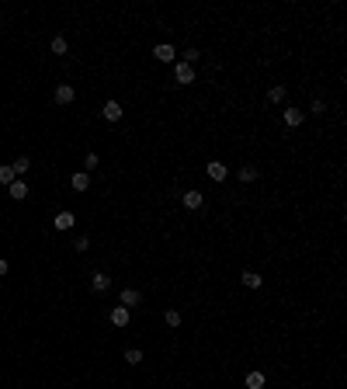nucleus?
<instances>
[{"mask_svg": "<svg viewBox=\"0 0 347 389\" xmlns=\"http://www.w3.org/2000/svg\"><path fill=\"white\" fill-rule=\"evenodd\" d=\"M205 174H208V181H226L229 167H226V163H219V160H212V163H205Z\"/></svg>", "mask_w": 347, "mask_h": 389, "instance_id": "f257e3e1", "label": "nucleus"}, {"mask_svg": "<svg viewBox=\"0 0 347 389\" xmlns=\"http://www.w3.org/2000/svg\"><path fill=\"white\" fill-rule=\"evenodd\" d=\"M7 195H10L14 202H24V198H28V184L17 177V181H10V184H7Z\"/></svg>", "mask_w": 347, "mask_h": 389, "instance_id": "f03ea898", "label": "nucleus"}, {"mask_svg": "<svg viewBox=\"0 0 347 389\" xmlns=\"http://www.w3.org/2000/svg\"><path fill=\"white\" fill-rule=\"evenodd\" d=\"M174 77H177V83H195V70H191L188 63H177V66H174Z\"/></svg>", "mask_w": 347, "mask_h": 389, "instance_id": "7ed1b4c3", "label": "nucleus"}, {"mask_svg": "<svg viewBox=\"0 0 347 389\" xmlns=\"http://www.w3.org/2000/svg\"><path fill=\"white\" fill-rule=\"evenodd\" d=\"M73 223H76V216H73V212H59V216L52 219V226H56L59 233H66V230H73Z\"/></svg>", "mask_w": 347, "mask_h": 389, "instance_id": "20e7f679", "label": "nucleus"}, {"mask_svg": "<svg viewBox=\"0 0 347 389\" xmlns=\"http://www.w3.org/2000/svg\"><path fill=\"white\" fill-rule=\"evenodd\" d=\"M101 115H104V122H118V118H122V104H118V101H108Z\"/></svg>", "mask_w": 347, "mask_h": 389, "instance_id": "39448f33", "label": "nucleus"}, {"mask_svg": "<svg viewBox=\"0 0 347 389\" xmlns=\"http://www.w3.org/2000/svg\"><path fill=\"white\" fill-rule=\"evenodd\" d=\"M69 184H73V191H87V188H90V174H87V170H80V174H73V177H69Z\"/></svg>", "mask_w": 347, "mask_h": 389, "instance_id": "423d86ee", "label": "nucleus"}, {"mask_svg": "<svg viewBox=\"0 0 347 389\" xmlns=\"http://www.w3.org/2000/svg\"><path fill=\"white\" fill-rule=\"evenodd\" d=\"M181 205H184V209H202V191H184V195H181Z\"/></svg>", "mask_w": 347, "mask_h": 389, "instance_id": "0eeeda50", "label": "nucleus"}, {"mask_svg": "<svg viewBox=\"0 0 347 389\" xmlns=\"http://www.w3.org/2000/svg\"><path fill=\"white\" fill-rule=\"evenodd\" d=\"M129 316H132L129 306H115V310H111V323H115V327H125V323H129Z\"/></svg>", "mask_w": 347, "mask_h": 389, "instance_id": "6e6552de", "label": "nucleus"}, {"mask_svg": "<svg viewBox=\"0 0 347 389\" xmlns=\"http://www.w3.org/2000/svg\"><path fill=\"white\" fill-rule=\"evenodd\" d=\"M73 97H76V90H73L69 83H59V87H56V101H59V104H69Z\"/></svg>", "mask_w": 347, "mask_h": 389, "instance_id": "1a4fd4ad", "label": "nucleus"}, {"mask_svg": "<svg viewBox=\"0 0 347 389\" xmlns=\"http://www.w3.org/2000/svg\"><path fill=\"white\" fill-rule=\"evenodd\" d=\"M90 285H94V292H108V289H111V278H108L104 271H97V275L90 278Z\"/></svg>", "mask_w": 347, "mask_h": 389, "instance_id": "9d476101", "label": "nucleus"}, {"mask_svg": "<svg viewBox=\"0 0 347 389\" xmlns=\"http://www.w3.org/2000/svg\"><path fill=\"white\" fill-rule=\"evenodd\" d=\"M153 56H156L160 63H170V59H174V45H167V42H163V45H156V49H153Z\"/></svg>", "mask_w": 347, "mask_h": 389, "instance_id": "9b49d317", "label": "nucleus"}, {"mask_svg": "<svg viewBox=\"0 0 347 389\" xmlns=\"http://www.w3.org/2000/svg\"><path fill=\"white\" fill-rule=\"evenodd\" d=\"M302 118H306V111H299V108H288V111H285V125H292V129L302 125Z\"/></svg>", "mask_w": 347, "mask_h": 389, "instance_id": "f8f14e48", "label": "nucleus"}, {"mask_svg": "<svg viewBox=\"0 0 347 389\" xmlns=\"http://www.w3.org/2000/svg\"><path fill=\"white\" fill-rule=\"evenodd\" d=\"M139 299H142V296H139L136 289H122V306H139Z\"/></svg>", "mask_w": 347, "mask_h": 389, "instance_id": "ddd939ff", "label": "nucleus"}, {"mask_svg": "<svg viewBox=\"0 0 347 389\" xmlns=\"http://www.w3.org/2000/svg\"><path fill=\"white\" fill-rule=\"evenodd\" d=\"M261 282H264V278H261L257 271H243V285H247V289H261Z\"/></svg>", "mask_w": 347, "mask_h": 389, "instance_id": "4468645a", "label": "nucleus"}, {"mask_svg": "<svg viewBox=\"0 0 347 389\" xmlns=\"http://www.w3.org/2000/svg\"><path fill=\"white\" fill-rule=\"evenodd\" d=\"M247 389H264V372H250L247 376Z\"/></svg>", "mask_w": 347, "mask_h": 389, "instance_id": "2eb2a0df", "label": "nucleus"}, {"mask_svg": "<svg viewBox=\"0 0 347 389\" xmlns=\"http://www.w3.org/2000/svg\"><path fill=\"white\" fill-rule=\"evenodd\" d=\"M268 101H271V104H281V101H285V87H281V83H275V87L268 90Z\"/></svg>", "mask_w": 347, "mask_h": 389, "instance_id": "dca6fc26", "label": "nucleus"}, {"mask_svg": "<svg viewBox=\"0 0 347 389\" xmlns=\"http://www.w3.org/2000/svg\"><path fill=\"white\" fill-rule=\"evenodd\" d=\"M10 167H14V177H24V170H28L31 163H28V156H17V160H14Z\"/></svg>", "mask_w": 347, "mask_h": 389, "instance_id": "f3484780", "label": "nucleus"}, {"mask_svg": "<svg viewBox=\"0 0 347 389\" xmlns=\"http://www.w3.org/2000/svg\"><path fill=\"white\" fill-rule=\"evenodd\" d=\"M257 174H261L257 167H240V181H243V184H250V181H257Z\"/></svg>", "mask_w": 347, "mask_h": 389, "instance_id": "a211bd4d", "label": "nucleus"}, {"mask_svg": "<svg viewBox=\"0 0 347 389\" xmlns=\"http://www.w3.org/2000/svg\"><path fill=\"white\" fill-rule=\"evenodd\" d=\"M52 52H56V56H66V38H63V35L52 38Z\"/></svg>", "mask_w": 347, "mask_h": 389, "instance_id": "6ab92c4d", "label": "nucleus"}, {"mask_svg": "<svg viewBox=\"0 0 347 389\" xmlns=\"http://www.w3.org/2000/svg\"><path fill=\"white\" fill-rule=\"evenodd\" d=\"M125 362H129V365H139V362H142V351H139V348H129V351H125Z\"/></svg>", "mask_w": 347, "mask_h": 389, "instance_id": "aec40b11", "label": "nucleus"}, {"mask_svg": "<svg viewBox=\"0 0 347 389\" xmlns=\"http://www.w3.org/2000/svg\"><path fill=\"white\" fill-rule=\"evenodd\" d=\"M10 181H17V177H14V167H0V184H10Z\"/></svg>", "mask_w": 347, "mask_h": 389, "instance_id": "412c9836", "label": "nucleus"}, {"mask_svg": "<svg viewBox=\"0 0 347 389\" xmlns=\"http://www.w3.org/2000/svg\"><path fill=\"white\" fill-rule=\"evenodd\" d=\"M167 327H181V313L177 310H167Z\"/></svg>", "mask_w": 347, "mask_h": 389, "instance_id": "4be33fe9", "label": "nucleus"}, {"mask_svg": "<svg viewBox=\"0 0 347 389\" xmlns=\"http://www.w3.org/2000/svg\"><path fill=\"white\" fill-rule=\"evenodd\" d=\"M198 56H202V52H198V49H188V52H184V63H188V66H191V63H195V59H198Z\"/></svg>", "mask_w": 347, "mask_h": 389, "instance_id": "5701e85b", "label": "nucleus"}, {"mask_svg": "<svg viewBox=\"0 0 347 389\" xmlns=\"http://www.w3.org/2000/svg\"><path fill=\"white\" fill-rule=\"evenodd\" d=\"M83 163H87V170H94V167H97V153H87V160H83Z\"/></svg>", "mask_w": 347, "mask_h": 389, "instance_id": "b1692460", "label": "nucleus"}, {"mask_svg": "<svg viewBox=\"0 0 347 389\" xmlns=\"http://www.w3.org/2000/svg\"><path fill=\"white\" fill-rule=\"evenodd\" d=\"M0 275H7V261L3 257H0Z\"/></svg>", "mask_w": 347, "mask_h": 389, "instance_id": "393cba45", "label": "nucleus"}]
</instances>
